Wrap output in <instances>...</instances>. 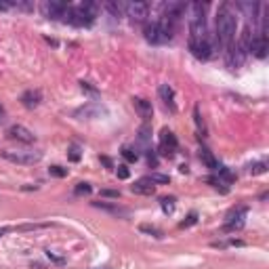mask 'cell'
Masks as SVG:
<instances>
[{
  "instance_id": "d4e9b609",
  "label": "cell",
  "mask_w": 269,
  "mask_h": 269,
  "mask_svg": "<svg viewBox=\"0 0 269 269\" xmlns=\"http://www.w3.org/2000/svg\"><path fill=\"white\" fill-rule=\"evenodd\" d=\"M122 156H124L129 162H134V160H137V158H139V154L134 152L133 147H124V149H122Z\"/></svg>"
},
{
  "instance_id": "1f68e13d",
  "label": "cell",
  "mask_w": 269,
  "mask_h": 269,
  "mask_svg": "<svg viewBox=\"0 0 269 269\" xmlns=\"http://www.w3.org/2000/svg\"><path fill=\"white\" fill-rule=\"evenodd\" d=\"M139 139L141 141H147L149 139V129H147V126H143V129L139 131Z\"/></svg>"
},
{
  "instance_id": "f1b7e54d",
  "label": "cell",
  "mask_w": 269,
  "mask_h": 269,
  "mask_svg": "<svg viewBox=\"0 0 269 269\" xmlns=\"http://www.w3.org/2000/svg\"><path fill=\"white\" fill-rule=\"evenodd\" d=\"M196 221H198V215H196V212H192V215H189V217L183 221V223H181V227H192Z\"/></svg>"
},
{
  "instance_id": "d590c367",
  "label": "cell",
  "mask_w": 269,
  "mask_h": 269,
  "mask_svg": "<svg viewBox=\"0 0 269 269\" xmlns=\"http://www.w3.org/2000/svg\"><path fill=\"white\" fill-rule=\"evenodd\" d=\"M2 120H4V107L0 105V122H2Z\"/></svg>"
},
{
  "instance_id": "6da1fadb",
  "label": "cell",
  "mask_w": 269,
  "mask_h": 269,
  "mask_svg": "<svg viewBox=\"0 0 269 269\" xmlns=\"http://www.w3.org/2000/svg\"><path fill=\"white\" fill-rule=\"evenodd\" d=\"M235 30H238V19H235V15L229 11L227 6L219 9V13H217V38H219V42L229 49L235 40Z\"/></svg>"
},
{
  "instance_id": "603a6c76",
  "label": "cell",
  "mask_w": 269,
  "mask_h": 269,
  "mask_svg": "<svg viewBox=\"0 0 269 269\" xmlns=\"http://www.w3.org/2000/svg\"><path fill=\"white\" fill-rule=\"evenodd\" d=\"M194 118H196V124H198V131H200L202 134H206V126H204V120H202V116H200V109H194Z\"/></svg>"
},
{
  "instance_id": "44dd1931",
  "label": "cell",
  "mask_w": 269,
  "mask_h": 269,
  "mask_svg": "<svg viewBox=\"0 0 269 269\" xmlns=\"http://www.w3.org/2000/svg\"><path fill=\"white\" fill-rule=\"evenodd\" d=\"M240 9H244L248 13V17L250 19H257V11H259V4H255V2H244V4H240Z\"/></svg>"
},
{
  "instance_id": "ffe728a7",
  "label": "cell",
  "mask_w": 269,
  "mask_h": 269,
  "mask_svg": "<svg viewBox=\"0 0 269 269\" xmlns=\"http://www.w3.org/2000/svg\"><path fill=\"white\" fill-rule=\"evenodd\" d=\"M160 206L166 215H172L175 212V198H162L160 200Z\"/></svg>"
},
{
  "instance_id": "e575fe53",
  "label": "cell",
  "mask_w": 269,
  "mask_h": 269,
  "mask_svg": "<svg viewBox=\"0 0 269 269\" xmlns=\"http://www.w3.org/2000/svg\"><path fill=\"white\" fill-rule=\"evenodd\" d=\"M9 6H11L9 2H0V11H6V9H9Z\"/></svg>"
},
{
  "instance_id": "f546056e",
  "label": "cell",
  "mask_w": 269,
  "mask_h": 269,
  "mask_svg": "<svg viewBox=\"0 0 269 269\" xmlns=\"http://www.w3.org/2000/svg\"><path fill=\"white\" fill-rule=\"evenodd\" d=\"M69 160H74V162L80 160V154H78V145H74L72 149H69Z\"/></svg>"
},
{
  "instance_id": "ba28073f",
  "label": "cell",
  "mask_w": 269,
  "mask_h": 269,
  "mask_svg": "<svg viewBox=\"0 0 269 269\" xmlns=\"http://www.w3.org/2000/svg\"><path fill=\"white\" fill-rule=\"evenodd\" d=\"M248 51L255 55V57H259V59H263V57H267V51H269V42H267V36H263V34H259V36H255L250 40V46H248Z\"/></svg>"
},
{
  "instance_id": "4316f807",
  "label": "cell",
  "mask_w": 269,
  "mask_h": 269,
  "mask_svg": "<svg viewBox=\"0 0 269 269\" xmlns=\"http://www.w3.org/2000/svg\"><path fill=\"white\" fill-rule=\"evenodd\" d=\"M49 172H51L53 177H66V175H67V170H66V168H61V166H51Z\"/></svg>"
},
{
  "instance_id": "277c9868",
  "label": "cell",
  "mask_w": 269,
  "mask_h": 269,
  "mask_svg": "<svg viewBox=\"0 0 269 269\" xmlns=\"http://www.w3.org/2000/svg\"><path fill=\"white\" fill-rule=\"evenodd\" d=\"M189 51H192V55H194L196 59H208L210 57V51H212L208 36L192 38V40H189Z\"/></svg>"
},
{
  "instance_id": "7a4b0ae2",
  "label": "cell",
  "mask_w": 269,
  "mask_h": 269,
  "mask_svg": "<svg viewBox=\"0 0 269 269\" xmlns=\"http://www.w3.org/2000/svg\"><path fill=\"white\" fill-rule=\"evenodd\" d=\"M189 11V32L192 38H204L206 36V6L202 2H192L187 6Z\"/></svg>"
},
{
  "instance_id": "8992f818",
  "label": "cell",
  "mask_w": 269,
  "mask_h": 269,
  "mask_svg": "<svg viewBox=\"0 0 269 269\" xmlns=\"http://www.w3.org/2000/svg\"><path fill=\"white\" fill-rule=\"evenodd\" d=\"M66 17H67L69 23H74V26H91V23L95 21V17H91L82 6H69Z\"/></svg>"
},
{
  "instance_id": "d6986e66",
  "label": "cell",
  "mask_w": 269,
  "mask_h": 269,
  "mask_svg": "<svg viewBox=\"0 0 269 269\" xmlns=\"http://www.w3.org/2000/svg\"><path fill=\"white\" fill-rule=\"evenodd\" d=\"M105 9L114 15V17H120V15L126 11V4H122V2H107L105 4Z\"/></svg>"
},
{
  "instance_id": "7402d4cb",
  "label": "cell",
  "mask_w": 269,
  "mask_h": 269,
  "mask_svg": "<svg viewBox=\"0 0 269 269\" xmlns=\"http://www.w3.org/2000/svg\"><path fill=\"white\" fill-rule=\"evenodd\" d=\"M74 192H76V196H89V194L93 192V187H91L89 183H78Z\"/></svg>"
},
{
  "instance_id": "484cf974",
  "label": "cell",
  "mask_w": 269,
  "mask_h": 269,
  "mask_svg": "<svg viewBox=\"0 0 269 269\" xmlns=\"http://www.w3.org/2000/svg\"><path fill=\"white\" fill-rule=\"evenodd\" d=\"M141 232H145V234H152L156 235V238H162V232L158 227H152V225H141Z\"/></svg>"
},
{
  "instance_id": "d6a6232c",
  "label": "cell",
  "mask_w": 269,
  "mask_h": 269,
  "mask_svg": "<svg viewBox=\"0 0 269 269\" xmlns=\"http://www.w3.org/2000/svg\"><path fill=\"white\" fill-rule=\"evenodd\" d=\"M101 196H105V198H118V196H120V192H114V189H103V192H101Z\"/></svg>"
},
{
  "instance_id": "e0dca14e",
  "label": "cell",
  "mask_w": 269,
  "mask_h": 269,
  "mask_svg": "<svg viewBox=\"0 0 269 269\" xmlns=\"http://www.w3.org/2000/svg\"><path fill=\"white\" fill-rule=\"evenodd\" d=\"M145 38L149 42H162L160 30H158V21L156 23H147V26H145Z\"/></svg>"
},
{
  "instance_id": "3957f363",
  "label": "cell",
  "mask_w": 269,
  "mask_h": 269,
  "mask_svg": "<svg viewBox=\"0 0 269 269\" xmlns=\"http://www.w3.org/2000/svg\"><path fill=\"white\" fill-rule=\"evenodd\" d=\"M2 158L9 162H15V164H36L42 158V154L32 152V149H17V152L6 149V152H2Z\"/></svg>"
},
{
  "instance_id": "9a60e30c",
  "label": "cell",
  "mask_w": 269,
  "mask_h": 269,
  "mask_svg": "<svg viewBox=\"0 0 269 269\" xmlns=\"http://www.w3.org/2000/svg\"><path fill=\"white\" fill-rule=\"evenodd\" d=\"M158 95H160V99L164 101V105H168L170 112H175V91H172L168 84H162L160 89H158Z\"/></svg>"
},
{
  "instance_id": "8fae6325",
  "label": "cell",
  "mask_w": 269,
  "mask_h": 269,
  "mask_svg": "<svg viewBox=\"0 0 269 269\" xmlns=\"http://www.w3.org/2000/svg\"><path fill=\"white\" fill-rule=\"evenodd\" d=\"M244 215H246V208H244V206L229 210V212H227V229L242 227V225H244Z\"/></svg>"
},
{
  "instance_id": "2e32d148",
  "label": "cell",
  "mask_w": 269,
  "mask_h": 269,
  "mask_svg": "<svg viewBox=\"0 0 269 269\" xmlns=\"http://www.w3.org/2000/svg\"><path fill=\"white\" fill-rule=\"evenodd\" d=\"M21 101L26 107H36L42 101V93L40 91H26L21 95Z\"/></svg>"
},
{
  "instance_id": "30bf717a",
  "label": "cell",
  "mask_w": 269,
  "mask_h": 269,
  "mask_svg": "<svg viewBox=\"0 0 269 269\" xmlns=\"http://www.w3.org/2000/svg\"><path fill=\"white\" fill-rule=\"evenodd\" d=\"M67 9H69V6H67L66 2H57V0H51V2L44 4V13H46V17H51V19L66 17Z\"/></svg>"
},
{
  "instance_id": "cb8c5ba5",
  "label": "cell",
  "mask_w": 269,
  "mask_h": 269,
  "mask_svg": "<svg viewBox=\"0 0 269 269\" xmlns=\"http://www.w3.org/2000/svg\"><path fill=\"white\" fill-rule=\"evenodd\" d=\"M248 170L252 172V175H263V172L267 170V164L265 162H257V164H252Z\"/></svg>"
},
{
  "instance_id": "83f0119b",
  "label": "cell",
  "mask_w": 269,
  "mask_h": 269,
  "mask_svg": "<svg viewBox=\"0 0 269 269\" xmlns=\"http://www.w3.org/2000/svg\"><path fill=\"white\" fill-rule=\"evenodd\" d=\"M149 179H152V183L156 185V183H168V177H166V175H158V172H154V175L152 177H149Z\"/></svg>"
},
{
  "instance_id": "9c48e42d",
  "label": "cell",
  "mask_w": 269,
  "mask_h": 269,
  "mask_svg": "<svg viewBox=\"0 0 269 269\" xmlns=\"http://www.w3.org/2000/svg\"><path fill=\"white\" fill-rule=\"evenodd\" d=\"M126 13L133 21H145V17L149 15V6L145 2H131L126 4Z\"/></svg>"
},
{
  "instance_id": "8d00e7d4",
  "label": "cell",
  "mask_w": 269,
  "mask_h": 269,
  "mask_svg": "<svg viewBox=\"0 0 269 269\" xmlns=\"http://www.w3.org/2000/svg\"><path fill=\"white\" fill-rule=\"evenodd\" d=\"M2 234H4V229H0V235H2Z\"/></svg>"
},
{
  "instance_id": "52a82bcc",
  "label": "cell",
  "mask_w": 269,
  "mask_h": 269,
  "mask_svg": "<svg viewBox=\"0 0 269 269\" xmlns=\"http://www.w3.org/2000/svg\"><path fill=\"white\" fill-rule=\"evenodd\" d=\"M6 134H9L11 139L21 141V143H34V141H36V134L32 133L30 129H26V126H21V124H13L11 129L6 131Z\"/></svg>"
},
{
  "instance_id": "5b68a950",
  "label": "cell",
  "mask_w": 269,
  "mask_h": 269,
  "mask_svg": "<svg viewBox=\"0 0 269 269\" xmlns=\"http://www.w3.org/2000/svg\"><path fill=\"white\" fill-rule=\"evenodd\" d=\"M177 147H179V143H177L175 133L168 131V129H162V133H160V154L162 156H172L177 152Z\"/></svg>"
},
{
  "instance_id": "836d02e7",
  "label": "cell",
  "mask_w": 269,
  "mask_h": 269,
  "mask_svg": "<svg viewBox=\"0 0 269 269\" xmlns=\"http://www.w3.org/2000/svg\"><path fill=\"white\" fill-rule=\"evenodd\" d=\"M46 255H49V259H53V261H55V263H63V259H61V257H55V255H53V252H51V250H49V252H46Z\"/></svg>"
},
{
  "instance_id": "5bb4252c",
  "label": "cell",
  "mask_w": 269,
  "mask_h": 269,
  "mask_svg": "<svg viewBox=\"0 0 269 269\" xmlns=\"http://www.w3.org/2000/svg\"><path fill=\"white\" fill-rule=\"evenodd\" d=\"M134 194H141V196H152L156 192V185L152 183V179L145 177V179H139V181H134V185L131 187Z\"/></svg>"
},
{
  "instance_id": "7c38bea8",
  "label": "cell",
  "mask_w": 269,
  "mask_h": 269,
  "mask_svg": "<svg viewBox=\"0 0 269 269\" xmlns=\"http://www.w3.org/2000/svg\"><path fill=\"white\" fill-rule=\"evenodd\" d=\"M103 114H105V107H101L97 103H89V105H84L80 109H76L78 118H101Z\"/></svg>"
},
{
  "instance_id": "4fadbf2b",
  "label": "cell",
  "mask_w": 269,
  "mask_h": 269,
  "mask_svg": "<svg viewBox=\"0 0 269 269\" xmlns=\"http://www.w3.org/2000/svg\"><path fill=\"white\" fill-rule=\"evenodd\" d=\"M133 105H134V109H137V114H139L141 118H143V120H149V118H152V114H154L152 101L137 97V99H133Z\"/></svg>"
},
{
  "instance_id": "ac0fdd59",
  "label": "cell",
  "mask_w": 269,
  "mask_h": 269,
  "mask_svg": "<svg viewBox=\"0 0 269 269\" xmlns=\"http://www.w3.org/2000/svg\"><path fill=\"white\" fill-rule=\"evenodd\" d=\"M200 160L208 166V168H212V170H217L219 168V162L212 158V154L208 152V149H200Z\"/></svg>"
},
{
  "instance_id": "4dcf8cb0",
  "label": "cell",
  "mask_w": 269,
  "mask_h": 269,
  "mask_svg": "<svg viewBox=\"0 0 269 269\" xmlns=\"http://www.w3.org/2000/svg\"><path fill=\"white\" fill-rule=\"evenodd\" d=\"M118 177L120 179H129V168H126V166H118Z\"/></svg>"
}]
</instances>
